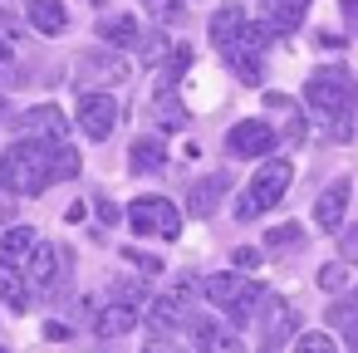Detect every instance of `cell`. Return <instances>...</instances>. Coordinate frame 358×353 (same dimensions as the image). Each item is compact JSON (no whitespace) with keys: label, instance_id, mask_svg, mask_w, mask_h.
<instances>
[{"label":"cell","instance_id":"6da1fadb","mask_svg":"<svg viewBox=\"0 0 358 353\" xmlns=\"http://www.w3.org/2000/svg\"><path fill=\"white\" fill-rule=\"evenodd\" d=\"M304 103H309V113L329 128L334 143H348V138H353V103H358V89H353V74H348L343 64L314 69L309 84H304Z\"/></svg>","mask_w":358,"mask_h":353},{"label":"cell","instance_id":"7a4b0ae2","mask_svg":"<svg viewBox=\"0 0 358 353\" xmlns=\"http://www.w3.org/2000/svg\"><path fill=\"white\" fill-rule=\"evenodd\" d=\"M50 147L45 138H20L6 147V157H0V182H6L15 196H40L50 187Z\"/></svg>","mask_w":358,"mask_h":353},{"label":"cell","instance_id":"3957f363","mask_svg":"<svg viewBox=\"0 0 358 353\" xmlns=\"http://www.w3.org/2000/svg\"><path fill=\"white\" fill-rule=\"evenodd\" d=\"M265 40H270V25L250 20L241 0L216 6V15H211V45L226 59H236V55H265Z\"/></svg>","mask_w":358,"mask_h":353},{"label":"cell","instance_id":"277c9868","mask_svg":"<svg viewBox=\"0 0 358 353\" xmlns=\"http://www.w3.org/2000/svg\"><path fill=\"white\" fill-rule=\"evenodd\" d=\"M201 299L216 304L231 324H250L260 299H265V289L255 280H245L241 270H211V275H201Z\"/></svg>","mask_w":358,"mask_h":353},{"label":"cell","instance_id":"5b68a950","mask_svg":"<svg viewBox=\"0 0 358 353\" xmlns=\"http://www.w3.org/2000/svg\"><path fill=\"white\" fill-rule=\"evenodd\" d=\"M289 182H294V167H289V162H265V167L245 182V192L236 196V221H255V216H265L270 206H280L285 192H289Z\"/></svg>","mask_w":358,"mask_h":353},{"label":"cell","instance_id":"8992f818","mask_svg":"<svg viewBox=\"0 0 358 353\" xmlns=\"http://www.w3.org/2000/svg\"><path fill=\"white\" fill-rule=\"evenodd\" d=\"M128 226H133L138 236L172 240V236L182 231V216H177V206L162 201V196H133V201H128Z\"/></svg>","mask_w":358,"mask_h":353},{"label":"cell","instance_id":"52a82bcc","mask_svg":"<svg viewBox=\"0 0 358 353\" xmlns=\"http://www.w3.org/2000/svg\"><path fill=\"white\" fill-rule=\"evenodd\" d=\"M113 123H118V99L103 94V89H79V128H84V138L103 143L113 133Z\"/></svg>","mask_w":358,"mask_h":353},{"label":"cell","instance_id":"ba28073f","mask_svg":"<svg viewBox=\"0 0 358 353\" xmlns=\"http://www.w3.org/2000/svg\"><path fill=\"white\" fill-rule=\"evenodd\" d=\"M275 128L265 123V118H241L231 133H226V152L231 157H270L275 152Z\"/></svg>","mask_w":358,"mask_h":353},{"label":"cell","instance_id":"9c48e42d","mask_svg":"<svg viewBox=\"0 0 358 353\" xmlns=\"http://www.w3.org/2000/svg\"><path fill=\"white\" fill-rule=\"evenodd\" d=\"M348 196H353V182H348V177H334V182L314 196V226H319V231H343Z\"/></svg>","mask_w":358,"mask_h":353},{"label":"cell","instance_id":"30bf717a","mask_svg":"<svg viewBox=\"0 0 358 353\" xmlns=\"http://www.w3.org/2000/svg\"><path fill=\"white\" fill-rule=\"evenodd\" d=\"M123 79H128L123 55H108V50H84V55H79V89H94V84H123Z\"/></svg>","mask_w":358,"mask_h":353},{"label":"cell","instance_id":"8fae6325","mask_svg":"<svg viewBox=\"0 0 358 353\" xmlns=\"http://www.w3.org/2000/svg\"><path fill=\"white\" fill-rule=\"evenodd\" d=\"M182 324H192V289L187 284H177L172 294H157L152 299V329L157 333H172Z\"/></svg>","mask_w":358,"mask_h":353},{"label":"cell","instance_id":"7c38bea8","mask_svg":"<svg viewBox=\"0 0 358 353\" xmlns=\"http://www.w3.org/2000/svg\"><path fill=\"white\" fill-rule=\"evenodd\" d=\"M192 338H196V348L201 353H245V343H241V333L236 329H226V324H216V319H201V314H192Z\"/></svg>","mask_w":358,"mask_h":353},{"label":"cell","instance_id":"4fadbf2b","mask_svg":"<svg viewBox=\"0 0 358 353\" xmlns=\"http://www.w3.org/2000/svg\"><path fill=\"white\" fill-rule=\"evenodd\" d=\"M260 309H265V348H280V343L299 329V314H294V304H285V299H275V294H265Z\"/></svg>","mask_w":358,"mask_h":353},{"label":"cell","instance_id":"5bb4252c","mask_svg":"<svg viewBox=\"0 0 358 353\" xmlns=\"http://www.w3.org/2000/svg\"><path fill=\"white\" fill-rule=\"evenodd\" d=\"M20 128L25 133H45V143H64L69 138V123L55 103H35L30 113H20Z\"/></svg>","mask_w":358,"mask_h":353},{"label":"cell","instance_id":"9a60e30c","mask_svg":"<svg viewBox=\"0 0 358 353\" xmlns=\"http://www.w3.org/2000/svg\"><path fill=\"white\" fill-rule=\"evenodd\" d=\"M309 6H314V0H260L270 35H289V30H299V20H304Z\"/></svg>","mask_w":358,"mask_h":353},{"label":"cell","instance_id":"2e32d148","mask_svg":"<svg viewBox=\"0 0 358 353\" xmlns=\"http://www.w3.org/2000/svg\"><path fill=\"white\" fill-rule=\"evenodd\" d=\"M231 192V177L226 172H211V177H201L196 187H192V196H187V211L192 216H211L216 206H221V196Z\"/></svg>","mask_w":358,"mask_h":353},{"label":"cell","instance_id":"e0dca14e","mask_svg":"<svg viewBox=\"0 0 358 353\" xmlns=\"http://www.w3.org/2000/svg\"><path fill=\"white\" fill-rule=\"evenodd\" d=\"M25 20L40 30V35H64L69 30V10H64V0H30L25 6Z\"/></svg>","mask_w":358,"mask_h":353},{"label":"cell","instance_id":"ac0fdd59","mask_svg":"<svg viewBox=\"0 0 358 353\" xmlns=\"http://www.w3.org/2000/svg\"><path fill=\"white\" fill-rule=\"evenodd\" d=\"M0 299H6L15 314L30 309V280L20 275V260H6V255H0Z\"/></svg>","mask_w":358,"mask_h":353},{"label":"cell","instance_id":"d6986e66","mask_svg":"<svg viewBox=\"0 0 358 353\" xmlns=\"http://www.w3.org/2000/svg\"><path fill=\"white\" fill-rule=\"evenodd\" d=\"M133 324H138V299H113L94 329H99V338H118V333H133Z\"/></svg>","mask_w":358,"mask_h":353},{"label":"cell","instance_id":"ffe728a7","mask_svg":"<svg viewBox=\"0 0 358 353\" xmlns=\"http://www.w3.org/2000/svg\"><path fill=\"white\" fill-rule=\"evenodd\" d=\"M25 265H30V284L35 289H55V280H59V250L55 245H40L35 240V250L25 255Z\"/></svg>","mask_w":358,"mask_h":353},{"label":"cell","instance_id":"44dd1931","mask_svg":"<svg viewBox=\"0 0 358 353\" xmlns=\"http://www.w3.org/2000/svg\"><path fill=\"white\" fill-rule=\"evenodd\" d=\"M128 162H133V172H138V177H157V172L167 167L162 138H138V143H133V152H128Z\"/></svg>","mask_w":358,"mask_h":353},{"label":"cell","instance_id":"7402d4cb","mask_svg":"<svg viewBox=\"0 0 358 353\" xmlns=\"http://www.w3.org/2000/svg\"><path fill=\"white\" fill-rule=\"evenodd\" d=\"M99 35H103V45H118V50H138V40H143V30H138L133 15H108V20H99Z\"/></svg>","mask_w":358,"mask_h":353},{"label":"cell","instance_id":"603a6c76","mask_svg":"<svg viewBox=\"0 0 358 353\" xmlns=\"http://www.w3.org/2000/svg\"><path fill=\"white\" fill-rule=\"evenodd\" d=\"M152 113H157V123H162V128H182V123H187V113H182V103H177L172 79H167V84H157V94H152Z\"/></svg>","mask_w":358,"mask_h":353},{"label":"cell","instance_id":"cb8c5ba5","mask_svg":"<svg viewBox=\"0 0 358 353\" xmlns=\"http://www.w3.org/2000/svg\"><path fill=\"white\" fill-rule=\"evenodd\" d=\"M329 329H338V333L348 338V348L358 353V304H353V299L329 304Z\"/></svg>","mask_w":358,"mask_h":353},{"label":"cell","instance_id":"d4e9b609","mask_svg":"<svg viewBox=\"0 0 358 353\" xmlns=\"http://www.w3.org/2000/svg\"><path fill=\"white\" fill-rule=\"evenodd\" d=\"M79 177V152L69 143H55L50 147V182H74Z\"/></svg>","mask_w":358,"mask_h":353},{"label":"cell","instance_id":"484cf974","mask_svg":"<svg viewBox=\"0 0 358 353\" xmlns=\"http://www.w3.org/2000/svg\"><path fill=\"white\" fill-rule=\"evenodd\" d=\"M35 231L30 226H15V231H6V236H0V255H6V260H25L30 250H35Z\"/></svg>","mask_w":358,"mask_h":353},{"label":"cell","instance_id":"4316f807","mask_svg":"<svg viewBox=\"0 0 358 353\" xmlns=\"http://www.w3.org/2000/svg\"><path fill=\"white\" fill-rule=\"evenodd\" d=\"M265 103H270V108H275V113L285 118V138H289V143H304V118L294 113V103H289L285 94H270Z\"/></svg>","mask_w":358,"mask_h":353},{"label":"cell","instance_id":"83f0119b","mask_svg":"<svg viewBox=\"0 0 358 353\" xmlns=\"http://www.w3.org/2000/svg\"><path fill=\"white\" fill-rule=\"evenodd\" d=\"M343 284H348V260H329V265H319V289L338 294Z\"/></svg>","mask_w":358,"mask_h":353},{"label":"cell","instance_id":"f1b7e54d","mask_svg":"<svg viewBox=\"0 0 358 353\" xmlns=\"http://www.w3.org/2000/svg\"><path fill=\"white\" fill-rule=\"evenodd\" d=\"M231 69H236L245 84H260V79H265V59H260V55H236Z\"/></svg>","mask_w":358,"mask_h":353},{"label":"cell","instance_id":"f546056e","mask_svg":"<svg viewBox=\"0 0 358 353\" xmlns=\"http://www.w3.org/2000/svg\"><path fill=\"white\" fill-rule=\"evenodd\" d=\"M299 240H304V231H299V226H275V231L265 236V245H270V250H294Z\"/></svg>","mask_w":358,"mask_h":353},{"label":"cell","instance_id":"4dcf8cb0","mask_svg":"<svg viewBox=\"0 0 358 353\" xmlns=\"http://www.w3.org/2000/svg\"><path fill=\"white\" fill-rule=\"evenodd\" d=\"M294 353H334V338L329 333H299L294 338Z\"/></svg>","mask_w":358,"mask_h":353},{"label":"cell","instance_id":"1f68e13d","mask_svg":"<svg viewBox=\"0 0 358 353\" xmlns=\"http://www.w3.org/2000/svg\"><path fill=\"white\" fill-rule=\"evenodd\" d=\"M338 255H343L348 265H358V226H348V231H338Z\"/></svg>","mask_w":358,"mask_h":353},{"label":"cell","instance_id":"d6a6232c","mask_svg":"<svg viewBox=\"0 0 358 353\" xmlns=\"http://www.w3.org/2000/svg\"><path fill=\"white\" fill-rule=\"evenodd\" d=\"M148 15H157V20H177V15H182V0H148Z\"/></svg>","mask_w":358,"mask_h":353},{"label":"cell","instance_id":"836d02e7","mask_svg":"<svg viewBox=\"0 0 358 353\" xmlns=\"http://www.w3.org/2000/svg\"><path fill=\"white\" fill-rule=\"evenodd\" d=\"M15 59H20V55H15V45H10L6 35H0V79H6V74H15Z\"/></svg>","mask_w":358,"mask_h":353},{"label":"cell","instance_id":"e575fe53","mask_svg":"<svg viewBox=\"0 0 358 353\" xmlns=\"http://www.w3.org/2000/svg\"><path fill=\"white\" fill-rule=\"evenodd\" d=\"M138 45H143V55H148L152 64H162V55H167V40H162V35H152V40H138Z\"/></svg>","mask_w":358,"mask_h":353},{"label":"cell","instance_id":"d590c367","mask_svg":"<svg viewBox=\"0 0 358 353\" xmlns=\"http://www.w3.org/2000/svg\"><path fill=\"white\" fill-rule=\"evenodd\" d=\"M231 260H236V270H255V265H260V250L241 245V250H231Z\"/></svg>","mask_w":358,"mask_h":353},{"label":"cell","instance_id":"8d00e7d4","mask_svg":"<svg viewBox=\"0 0 358 353\" xmlns=\"http://www.w3.org/2000/svg\"><path fill=\"white\" fill-rule=\"evenodd\" d=\"M143 353H187V348H177V343H172V338H152V343H148V348H143Z\"/></svg>","mask_w":358,"mask_h":353},{"label":"cell","instance_id":"74e56055","mask_svg":"<svg viewBox=\"0 0 358 353\" xmlns=\"http://www.w3.org/2000/svg\"><path fill=\"white\" fill-rule=\"evenodd\" d=\"M343 20H348V30L358 35V0H343Z\"/></svg>","mask_w":358,"mask_h":353},{"label":"cell","instance_id":"f35d334b","mask_svg":"<svg viewBox=\"0 0 358 353\" xmlns=\"http://www.w3.org/2000/svg\"><path fill=\"white\" fill-rule=\"evenodd\" d=\"M45 338H55V343H64V338H69V329H64V324H45Z\"/></svg>","mask_w":358,"mask_h":353},{"label":"cell","instance_id":"ab89813d","mask_svg":"<svg viewBox=\"0 0 358 353\" xmlns=\"http://www.w3.org/2000/svg\"><path fill=\"white\" fill-rule=\"evenodd\" d=\"M353 304H358V289H353Z\"/></svg>","mask_w":358,"mask_h":353},{"label":"cell","instance_id":"60d3db41","mask_svg":"<svg viewBox=\"0 0 358 353\" xmlns=\"http://www.w3.org/2000/svg\"><path fill=\"white\" fill-rule=\"evenodd\" d=\"M0 353H6V348H0Z\"/></svg>","mask_w":358,"mask_h":353}]
</instances>
